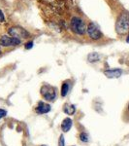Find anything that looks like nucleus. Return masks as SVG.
Wrapping results in <instances>:
<instances>
[{"instance_id": "f03ea898", "label": "nucleus", "mask_w": 129, "mask_h": 146, "mask_svg": "<svg viewBox=\"0 0 129 146\" xmlns=\"http://www.w3.org/2000/svg\"><path fill=\"white\" fill-rule=\"evenodd\" d=\"M129 29V21L128 17L125 14H121L118 17L116 23V31L119 35H123L128 31Z\"/></svg>"}, {"instance_id": "4be33fe9", "label": "nucleus", "mask_w": 129, "mask_h": 146, "mask_svg": "<svg viewBox=\"0 0 129 146\" xmlns=\"http://www.w3.org/2000/svg\"><path fill=\"white\" fill-rule=\"evenodd\" d=\"M128 21H129V17H128Z\"/></svg>"}, {"instance_id": "412c9836", "label": "nucleus", "mask_w": 129, "mask_h": 146, "mask_svg": "<svg viewBox=\"0 0 129 146\" xmlns=\"http://www.w3.org/2000/svg\"><path fill=\"white\" fill-rule=\"evenodd\" d=\"M0 54H1V50H0Z\"/></svg>"}, {"instance_id": "f3484780", "label": "nucleus", "mask_w": 129, "mask_h": 146, "mask_svg": "<svg viewBox=\"0 0 129 146\" xmlns=\"http://www.w3.org/2000/svg\"><path fill=\"white\" fill-rule=\"evenodd\" d=\"M5 22V16H4L3 12L0 10V23H4Z\"/></svg>"}, {"instance_id": "a211bd4d", "label": "nucleus", "mask_w": 129, "mask_h": 146, "mask_svg": "<svg viewBox=\"0 0 129 146\" xmlns=\"http://www.w3.org/2000/svg\"><path fill=\"white\" fill-rule=\"evenodd\" d=\"M126 42H127V43H129V35L127 36V38H126Z\"/></svg>"}, {"instance_id": "ddd939ff", "label": "nucleus", "mask_w": 129, "mask_h": 146, "mask_svg": "<svg viewBox=\"0 0 129 146\" xmlns=\"http://www.w3.org/2000/svg\"><path fill=\"white\" fill-rule=\"evenodd\" d=\"M79 137H80V139H81V141H83V142H88V141H90V135L86 133H84V131L80 133Z\"/></svg>"}, {"instance_id": "2eb2a0df", "label": "nucleus", "mask_w": 129, "mask_h": 146, "mask_svg": "<svg viewBox=\"0 0 129 146\" xmlns=\"http://www.w3.org/2000/svg\"><path fill=\"white\" fill-rule=\"evenodd\" d=\"M33 42L32 41H28L26 44H25L24 45V47H25V49H26V50H29V49H31L32 47H33Z\"/></svg>"}, {"instance_id": "9b49d317", "label": "nucleus", "mask_w": 129, "mask_h": 146, "mask_svg": "<svg viewBox=\"0 0 129 146\" xmlns=\"http://www.w3.org/2000/svg\"><path fill=\"white\" fill-rule=\"evenodd\" d=\"M69 88H70V86H69V83H68L67 81L62 84L61 91H60V95H61V96L64 98V96H66L68 95V93H69Z\"/></svg>"}, {"instance_id": "9d476101", "label": "nucleus", "mask_w": 129, "mask_h": 146, "mask_svg": "<svg viewBox=\"0 0 129 146\" xmlns=\"http://www.w3.org/2000/svg\"><path fill=\"white\" fill-rule=\"evenodd\" d=\"M63 111H64V113H66L67 115H73L75 114V112H76V107H75V105L73 104L67 103V104H65L64 107H63Z\"/></svg>"}, {"instance_id": "39448f33", "label": "nucleus", "mask_w": 129, "mask_h": 146, "mask_svg": "<svg viewBox=\"0 0 129 146\" xmlns=\"http://www.w3.org/2000/svg\"><path fill=\"white\" fill-rule=\"evenodd\" d=\"M86 32H88L90 38L92 40H98L102 37V33L100 31V29L98 28L97 25L93 23H90L86 27Z\"/></svg>"}, {"instance_id": "f257e3e1", "label": "nucleus", "mask_w": 129, "mask_h": 146, "mask_svg": "<svg viewBox=\"0 0 129 146\" xmlns=\"http://www.w3.org/2000/svg\"><path fill=\"white\" fill-rule=\"evenodd\" d=\"M86 25L84 21L80 17H73L70 21V28L74 33L84 35L86 32Z\"/></svg>"}, {"instance_id": "0eeeda50", "label": "nucleus", "mask_w": 129, "mask_h": 146, "mask_svg": "<svg viewBox=\"0 0 129 146\" xmlns=\"http://www.w3.org/2000/svg\"><path fill=\"white\" fill-rule=\"evenodd\" d=\"M35 111L38 114H46V113H49L51 111V105L43 102V101H39L36 108H35Z\"/></svg>"}, {"instance_id": "aec40b11", "label": "nucleus", "mask_w": 129, "mask_h": 146, "mask_svg": "<svg viewBox=\"0 0 129 146\" xmlns=\"http://www.w3.org/2000/svg\"><path fill=\"white\" fill-rule=\"evenodd\" d=\"M128 110H129V104H128Z\"/></svg>"}, {"instance_id": "4468645a", "label": "nucleus", "mask_w": 129, "mask_h": 146, "mask_svg": "<svg viewBox=\"0 0 129 146\" xmlns=\"http://www.w3.org/2000/svg\"><path fill=\"white\" fill-rule=\"evenodd\" d=\"M58 146H65V139L63 135H60L59 140H58Z\"/></svg>"}, {"instance_id": "1a4fd4ad", "label": "nucleus", "mask_w": 129, "mask_h": 146, "mask_svg": "<svg viewBox=\"0 0 129 146\" xmlns=\"http://www.w3.org/2000/svg\"><path fill=\"white\" fill-rule=\"evenodd\" d=\"M72 125H73V121H72V119H70L69 117H67V118H65L62 121L61 129L64 131V133H67V131H69L70 129H71Z\"/></svg>"}, {"instance_id": "6ab92c4d", "label": "nucleus", "mask_w": 129, "mask_h": 146, "mask_svg": "<svg viewBox=\"0 0 129 146\" xmlns=\"http://www.w3.org/2000/svg\"><path fill=\"white\" fill-rule=\"evenodd\" d=\"M41 146H48V145H41Z\"/></svg>"}, {"instance_id": "20e7f679", "label": "nucleus", "mask_w": 129, "mask_h": 146, "mask_svg": "<svg viewBox=\"0 0 129 146\" xmlns=\"http://www.w3.org/2000/svg\"><path fill=\"white\" fill-rule=\"evenodd\" d=\"M9 35H11L12 37L17 39H25L29 36V32L26 29H24L23 27H12L8 29Z\"/></svg>"}, {"instance_id": "423d86ee", "label": "nucleus", "mask_w": 129, "mask_h": 146, "mask_svg": "<svg viewBox=\"0 0 129 146\" xmlns=\"http://www.w3.org/2000/svg\"><path fill=\"white\" fill-rule=\"evenodd\" d=\"M20 43H22V40L14 38L12 36L3 35L0 38V45L3 47H15V46H18Z\"/></svg>"}, {"instance_id": "7ed1b4c3", "label": "nucleus", "mask_w": 129, "mask_h": 146, "mask_svg": "<svg viewBox=\"0 0 129 146\" xmlns=\"http://www.w3.org/2000/svg\"><path fill=\"white\" fill-rule=\"evenodd\" d=\"M40 93H41L42 96L45 98L46 100L48 101H53L55 100L56 96H57V93H56V89L55 87L51 86V85H43L40 90Z\"/></svg>"}, {"instance_id": "dca6fc26", "label": "nucleus", "mask_w": 129, "mask_h": 146, "mask_svg": "<svg viewBox=\"0 0 129 146\" xmlns=\"http://www.w3.org/2000/svg\"><path fill=\"white\" fill-rule=\"evenodd\" d=\"M7 115V111L4 109H2V108H0V120H1L2 118H4Z\"/></svg>"}, {"instance_id": "6e6552de", "label": "nucleus", "mask_w": 129, "mask_h": 146, "mask_svg": "<svg viewBox=\"0 0 129 146\" xmlns=\"http://www.w3.org/2000/svg\"><path fill=\"white\" fill-rule=\"evenodd\" d=\"M104 74L106 75L108 78H118L122 74V70L118 69V68H116V69H109L106 70L104 72Z\"/></svg>"}, {"instance_id": "f8f14e48", "label": "nucleus", "mask_w": 129, "mask_h": 146, "mask_svg": "<svg viewBox=\"0 0 129 146\" xmlns=\"http://www.w3.org/2000/svg\"><path fill=\"white\" fill-rule=\"evenodd\" d=\"M88 60L90 62H96L100 60V56L98 53H90L88 56Z\"/></svg>"}]
</instances>
